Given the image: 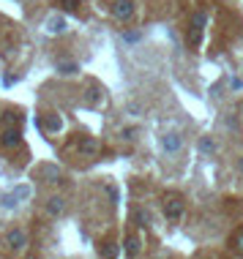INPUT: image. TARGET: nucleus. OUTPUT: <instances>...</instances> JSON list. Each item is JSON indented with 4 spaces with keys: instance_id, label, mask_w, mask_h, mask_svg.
Wrapping results in <instances>:
<instances>
[{
    "instance_id": "f257e3e1",
    "label": "nucleus",
    "mask_w": 243,
    "mask_h": 259,
    "mask_svg": "<svg viewBox=\"0 0 243 259\" xmlns=\"http://www.w3.org/2000/svg\"><path fill=\"white\" fill-rule=\"evenodd\" d=\"M161 150L167 153V156H178L183 150V136L178 131H167V134L161 136Z\"/></svg>"
},
{
    "instance_id": "f03ea898",
    "label": "nucleus",
    "mask_w": 243,
    "mask_h": 259,
    "mask_svg": "<svg viewBox=\"0 0 243 259\" xmlns=\"http://www.w3.org/2000/svg\"><path fill=\"white\" fill-rule=\"evenodd\" d=\"M28 240H30V235L25 229H19V226H17V229H11L6 235V245L11 248V251H22V248L28 245Z\"/></svg>"
},
{
    "instance_id": "7ed1b4c3",
    "label": "nucleus",
    "mask_w": 243,
    "mask_h": 259,
    "mask_svg": "<svg viewBox=\"0 0 243 259\" xmlns=\"http://www.w3.org/2000/svg\"><path fill=\"white\" fill-rule=\"evenodd\" d=\"M22 142V126H8L3 134H0V145L3 148H17Z\"/></svg>"
},
{
    "instance_id": "20e7f679",
    "label": "nucleus",
    "mask_w": 243,
    "mask_h": 259,
    "mask_svg": "<svg viewBox=\"0 0 243 259\" xmlns=\"http://www.w3.org/2000/svg\"><path fill=\"white\" fill-rule=\"evenodd\" d=\"M112 17H118V19H131L134 17V0H115L112 3Z\"/></svg>"
},
{
    "instance_id": "39448f33",
    "label": "nucleus",
    "mask_w": 243,
    "mask_h": 259,
    "mask_svg": "<svg viewBox=\"0 0 243 259\" xmlns=\"http://www.w3.org/2000/svg\"><path fill=\"white\" fill-rule=\"evenodd\" d=\"M164 216H167V221H172V224H178L183 218V202L178 197L175 199H167V204H164Z\"/></svg>"
},
{
    "instance_id": "423d86ee",
    "label": "nucleus",
    "mask_w": 243,
    "mask_h": 259,
    "mask_svg": "<svg viewBox=\"0 0 243 259\" xmlns=\"http://www.w3.org/2000/svg\"><path fill=\"white\" fill-rule=\"evenodd\" d=\"M69 27V22L63 19L60 14H52V17H47V22H44V30H47L49 36H57V33H63Z\"/></svg>"
},
{
    "instance_id": "0eeeda50",
    "label": "nucleus",
    "mask_w": 243,
    "mask_h": 259,
    "mask_svg": "<svg viewBox=\"0 0 243 259\" xmlns=\"http://www.w3.org/2000/svg\"><path fill=\"white\" fill-rule=\"evenodd\" d=\"M44 207H47L49 216H60V213L66 210V199H63V197H49Z\"/></svg>"
},
{
    "instance_id": "6e6552de",
    "label": "nucleus",
    "mask_w": 243,
    "mask_h": 259,
    "mask_svg": "<svg viewBox=\"0 0 243 259\" xmlns=\"http://www.w3.org/2000/svg\"><path fill=\"white\" fill-rule=\"evenodd\" d=\"M79 153H85V156H96L98 153V142L93 139V136H85V139H79Z\"/></svg>"
},
{
    "instance_id": "1a4fd4ad",
    "label": "nucleus",
    "mask_w": 243,
    "mask_h": 259,
    "mask_svg": "<svg viewBox=\"0 0 243 259\" xmlns=\"http://www.w3.org/2000/svg\"><path fill=\"white\" fill-rule=\"evenodd\" d=\"M38 175H44V177H49V183H63V172L57 169V166H41V169H38Z\"/></svg>"
},
{
    "instance_id": "9d476101",
    "label": "nucleus",
    "mask_w": 243,
    "mask_h": 259,
    "mask_svg": "<svg viewBox=\"0 0 243 259\" xmlns=\"http://www.w3.org/2000/svg\"><path fill=\"white\" fill-rule=\"evenodd\" d=\"M38 126H44L47 131H52V134H55V131H60V129H63V120H60L57 115H47L44 120H38Z\"/></svg>"
},
{
    "instance_id": "9b49d317",
    "label": "nucleus",
    "mask_w": 243,
    "mask_h": 259,
    "mask_svg": "<svg viewBox=\"0 0 243 259\" xmlns=\"http://www.w3.org/2000/svg\"><path fill=\"white\" fill-rule=\"evenodd\" d=\"M22 123H25V115H22V112H6V115H3V126H22Z\"/></svg>"
},
{
    "instance_id": "f8f14e48",
    "label": "nucleus",
    "mask_w": 243,
    "mask_h": 259,
    "mask_svg": "<svg viewBox=\"0 0 243 259\" xmlns=\"http://www.w3.org/2000/svg\"><path fill=\"white\" fill-rule=\"evenodd\" d=\"M216 148H219V145H216V139H213V136H202V139H200V150L205 153V156H213V153H216Z\"/></svg>"
},
{
    "instance_id": "ddd939ff",
    "label": "nucleus",
    "mask_w": 243,
    "mask_h": 259,
    "mask_svg": "<svg viewBox=\"0 0 243 259\" xmlns=\"http://www.w3.org/2000/svg\"><path fill=\"white\" fill-rule=\"evenodd\" d=\"M57 71H60L63 76H74L76 71H79V66H76V63H71V60H66V63H57Z\"/></svg>"
},
{
    "instance_id": "4468645a",
    "label": "nucleus",
    "mask_w": 243,
    "mask_h": 259,
    "mask_svg": "<svg viewBox=\"0 0 243 259\" xmlns=\"http://www.w3.org/2000/svg\"><path fill=\"white\" fill-rule=\"evenodd\" d=\"M134 218H137V224L145 226V229H148V226H153V216L148 210H137V213H134Z\"/></svg>"
},
{
    "instance_id": "2eb2a0df",
    "label": "nucleus",
    "mask_w": 243,
    "mask_h": 259,
    "mask_svg": "<svg viewBox=\"0 0 243 259\" xmlns=\"http://www.w3.org/2000/svg\"><path fill=\"white\" fill-rule=\"evenodd\" d=\"M139 245H142V240H139V238H129V240H126V251L131 254V257H137Z\"/></svg>"
},
{
    "instance_id": "dca6fc26",
    "label": "nucleus",
    "mask_w": 243,
    "mask_h": 259,
    "mask_svg": "<svg viewBox=\"0 0 243 259\" xmlns=\"http://www.w3.org/2000/svg\"><path fill=\"white\" fill-rule=\"evenodd\" d=\"M139 38H142V36H139V30H126V33H123V41H126V44H137Z\"/></svg>"
},
{
    "instance_id": "f3484780",
    "label": "nucleus",
    "mask_w": 243,
    "mask_h": 259,
    "mask_svg": "<svg viewBox=\"0 0 243 259\" xmlns=\"http://www.w3.org/2000/svg\"><path fill=\"white\" fill-rule=\"evenodd\" d=\"M194 25H197V27H205V25H208V14H205V11H197V14H194Z\"/></svg>"
},
{
    "instance_id": "a211bd4d",
    "label": "nucleus",
    "mask_w": 243,
    "mask_h": 259,
    "mask_svg": "<svg viewBox=\"0 0 243 259\" xmlns=\"http://www.w3.org/2000/svg\"><path fill=\"white\" fill-rule=\"evenodd\" d=\"M229 90H243V79H241V76H229Z\"/></svg>"
},
{
    "instance_id": "6ab92c4d",
    "label": "nucleus",
    "mask_w": 243,
    "mask_h": 259,
    "mask_svg": "<svg viewBox=\"0 0 243 259\" xmlns=\"http://www.w3.org/2000/svg\"><path fill=\"white\" fill-rule=\"evenodd\" d=\"M200 30H202V27H191V33H188V41H191V44H200Z\"/></svg>"
},
{
    "instance_id": "aec40b11",
    "label": "nucleus",
    "mask_w": 243,
    "mask_h": 259,
    "mask_svg": "<svg viewBox=\"0 0 243 259\" xmlns=\"http://www.w3.org/2000/svg\"><path fill=\"white\" fill-rule=\"evenodd\" d=\"M63 8L66 11H76L79 8V0H63Z\"/></svg>"
},
{
    "instance_id": "412c9836",
    "label": "nucleus",
    "mask_w": 243,
    "mask_h": 259,
    "mask_svg": "<svg viewBox=\"0 0 243 259\" xmlns=\"http://www.w3.org/2000/svg\"><path fill=\"white\" fill-rule=\"evenodd\" d=\"M107 194H110V199H112V204H118V199H120V194H118V188H115V185H110V188H107Z\"/></svg>"
},
{
    "instance_id": "4be33fe9",
    "label": "nucleus",
    "mask_w": 243,
    "mask_h": 259,
    "mask_svg": "<svg viewBox=\"0 0 243 259\" xmlns=\"http://www.w3.org/2000/svg\"><path fill=\"white\" fill-rule=\"evenodd\" d=\"M235 248H238V251L243 254V229H241V232H238V235H235Z\"/></svg>"
},
{
    "instance_id": "5701e85b",
    "label": "nucleus",
    "mask_w": 243,
    "mask_h": 259,
    "mask_svg": "<svg viewBox=\"0 0 243 259\" xmlns=\"http://www.w3.org/2000/svg\"><path fill=\"white\" fill-rule=\"evenodd\" d=\"M134 134H137V129H123V131H120L123 139H134Z\"/></svg>"
},
{
    "instance_id": "b1692460",
    "label": "nucleus",
    "mask_w": 243,
    "mask_h": 259,
    "mask_svg": "<svg viewBox=\"0 0 243 259\" xmlns=\"http://www.w3.org/2000/svg\"><path fill=\"white\" fill-rule=\"evenodd\" d=\"M238 172H241V175H243V158H241V161H238Z\"/></svg>"
}]
</instances>
